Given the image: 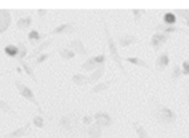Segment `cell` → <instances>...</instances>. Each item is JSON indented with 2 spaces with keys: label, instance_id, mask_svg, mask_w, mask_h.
Returning a JSON list of instances; mask_svg holds the SVG:
<instances>
[{
  "label": "cell",
  "instance_id": "26",
  "mask_svg": "<svg viewBox=\"0 0 189 138\" xmlns=\"http://www.w3.org/2000/svg\"><path fill=\"white\" fill-rule=\"evenodd\" d=\"M34 124L36 127H39V128H43V125H44V120H43L42 116H35L34 118Z\"/></svg>",
  "mask_w": 189,
  "mask_h": 138
},
{
  "label": "cell",
  "instance_id": "11",
  "mask_svg": "<svg viewBox=\"0 0 189 138\" xmlns=\"http://www.w3.org/2000/svg\"><path fill=\"white\" fill-rule=\"evenodd\" d=\"M178 31H183L181 28L176 27V26H167L165 23L157 25L156 26V32H163V34H172V32H178Z\"/></svg>",
  "mask_w": 189,
  "mask_h": 138
},
{
  "label": "cell",
  "instance_id": "15",
  "mask_svg": "<svg viewBox=\"0 0 189 138\" xmlns=\"http://www.w3.org/2000/svg\"><path fill=\"white\" fill-rule=\"evenodd\" d=\"M71 82L74 83V84H77V85H86V84H90L88 76H86L84 74H75V75H73Z\"/></svg>",
  "mask_w": 189,
  "mask_h": 138
},
{
  "label": "cell",
  "instance_id": "30",
  "mask_svg": "<svg viewBox=\"0 0 189 138\" xmlns=\"http://www.w3.org/2000/svg\"><path fill=\"white\" fill-rule=\"evenodd\" d=\"M184 23H185V25L189 27V21H184Z\"/></svg>",
  "mask_w": 189,
  "mask_h": 138
},
{
  "label": "cell",
  "instance_id": "25",
  "mask_svg": "<svg viewBox=\"0 0 189 138\" xmlns=\"http://www.w3.org/2000/svg\"><path fill=\"white\" fill-rule=\"evenodd\" d=\"M5 52L8 53L9 56H16L17 52H18V49H17L16 47H13V45H9V47H7V48H5Z\"/></svg>",
  "mask_w": 189,
  "mask_h": 138
},
{
  "label": "cell",
  "instance_id": "5",
  "mask_svg": "<svg viewBox=\"0 0 189 138\" xmlns=\"http://www.w3.org/2000/svg\"><path fill=\"white\" fill-rule=\"evenodd\" d=\"M139 41H140V39L137 38V36L131 35V34H122L118 38V44L122 48H126V47H130L132 44H136V43H139Z\"/></svg>",
  "mask_w": 189,
  "mask_h": 138
},
{
  "label": "cell",
  "instance_id": "31",
  "mask_svg": "<svg viewBox=\"0 0 189 138\" xmlns=\"http://www.w3.org/2000/svg\"><path fill=\"white\" fill-rule=\"evenodd\" d=\"M188 103H189V93H188Z\"/></svg>",
  "mask_w": 189,
  "mask_h": 138
},
{
  "label": "cell",
  "instance_id": "20",
  "mask_svg": "<svg viewBox=\"0 0 189 138\" xmlns=\"http://www.w3.org/2000/svg\"><path fill=\"white\" fill-rule=\"evenodd\" d=\"M183 75V72H181V69L179 65H175V66L172 67V74H171V77L174 79V80H178V79Z\"/></svg>",
  "mask_w": 189,
  "mask_h": 138
},
{
  "label": "cell",
  "instance_id": "6",
  "mask_svg": "<svg viewBox=\"0 0 189 138\" xmlns=\"http://www.w3.org/2000/svg\"><path fill=\"white\" fill-rule=\"evenodd\" d=\"M103 136V128L97 123H92L90 127H87L86 138H101Z\"/></svg>",
  "mask_w": 189,
  "mask_h": 138
},
{
  "label": "cell",
  "instance_id": "1",
  "mask_svg": "<svg viewBox=\"0 0 189 138\" xmlns=\"http://www.w3.org/2000/svg\"><path fill=\"white\" fill-rule=\"evenodd\" d=\"M103 21H104V32H105V38H106V41H108V47H109V52H110V57H112V60L114 61V63L118 66V69L122 71V74L125 75V76H127L126 69H125V66H123V60H122L119 52H118V47H117V44H115V41L113 39L110 31H109L106 21L105 19H103Z\"/></svg>",
  "mask_w": 189,
  "mask_h": 138
},
{
  "label": "cell",
  "instance_id": "21",
  "mask_svg": "<svg viewBox=\"0 0 189 138\" xmlns=\"http://www.w3.org/2000/svg\"><path fill=\"white\" fill-rule=\"evenodd\" d=\"M145 13L144 9H132V14H134V19H135V23L137 25L140 22V19L143 17V14Z\"/></svg>",
  "mask_w": 189,
  "mask_h": 138
},
{
  "label": "cell",
  "instance_id": "8",
  "mask_svg": "<svg viewBox=\"0 0 189 138\" xmlns=\"http://www.w3.org/2000/svg\"><path fill=\"white\" fill-rule=\"evenodd\" d=\"M70 47L73 48V52H75V53H79V54H88V49H87L83 44V41L81 39H74L71 43H70Z\"/></svg>",
  "mask_w": 189,
  "mask_h": 138
},
{
  "label": "cell",
  "instance_id": "28",
  "mask_svg": "<svg viewBox=\"0 0 189 138\" xmlns=\"http://www.w3.org/2000/svg\"><path fill=\"white\" fill-rule=\"evenodd\" d=\"M51 41H52V40H48V41H46V43H43V44H42V45L38 48V50H36V52L39 53V52H42V50H44V49H46V48H47V47L51 44Z\"/></svg>",
  "mask_w": 189,
  "mask_h": 138
},
{
  "label": "cell",
  "instance_id": "12",
  "mask_svg": "<svg viewBox=\"0 0 189 138\" xmlns=\"http://www.w3.org/2000/svg\"><path fill=\"white\" fill-rule=\"evenodd\" d=\"M123 61H126L131 65H135V66H140V67H144V69H149V63L147 61L141 60L139 57H126V58H122Z\"/></svg>",
  "mask_w": 189,
  "mask_h": 138
},
{
  "label": "cell",
  "instance_id": "13",
  "mask_svg": "<svg viewBox=\"0 0 189 138\" xmlns=\"http://www.w3.org/2000/svg\"><path fill=\"white\" fill-rule=\"evenodd\" d=\"M113 83H114V79H110V80H106V82H103V83H97L91 89V92L92 93H101V92L106 90L108 88H110V86L113 85Z\"/></svg>",
  "mask_w": 189,
  "mask_h": 138
},
{
  "label": "cell",
  "instance_id": "27",
  "mask_svg": "<svg viewBox=\"0 0 189 138\" xmlns=\"http://www.w3.org/2000/svg\"><path fill=\"white\" fill-rule=\"evenodd\" d=\"M29 39L30 40H39L40 39V35H39V32L38 31H31L30 34H29Z\"/></svg>",
  "mask_w": 189,
  "mask_h": 138
},
{
  "label": "cell",
  "instance_id": "18",
  "mask_svg": "<svg viewBox=\"0 0 189 138\" xmlns=\"http://www.w3.org/2000/svg\"><path fill=\"white\" fill-rule=\"evenodd\" d=\"M60 56L64 58V60L69 61V60H73V58L75 57V52H73V50H70L68 48H61L60 49Z\"/></svg>",
  "mask_w": 189,
  "mask_h": 138
},
{
  "label": "cell",
  "instance_id": "22",
  "mask_svg": "<svg viewBox=\"0 0 189 138\" xmlns=\"http://www.w3.org/2000/svg\"><path fill=\"white\" fill-rule=\"evenodd\" d=\"M92 58H93V61L97 63V66H100V65H105V58H106L105 53L97 54V56H94V57H92Z\"/></svg>",
  "mask_w": 189,
  "mask_h": 138
},
{
  "label": "cell",
  "instance_id": "2",
  "mask_svg": "<svg viewBox=\"0 0 189 138\" xmlns=\"http://www.w3.org/2000/svg\"><path fill=\"white\" fill-rule=\"evenodd\" d=\"M154 116H156L158 123L165 124V125L174 124V123L176 121V118H178L175 111L171 110L170 107L162 106V105H157V107L154 108Z\"/></svg>",
  "mask_w": 189,
  "mask_h": 138
},
{
  "label": "cell",
  "instance_id": "3",
  "mask_svg": "<svg viewBox=\"0 0 189 138\" xmlns=\"http://www.w3.org/2000/svg\"><path fill=\"white\" fill-rule=\"evenodd\" d=\"M170 39V35L169 34H163V32H154L153 36L150 39V45L154 48L156 52H158L167 41Z\"/></svg>",
  "mask_w": 189,
  "mask_h": 138
},
{
  "label": "cell",
  "instance_id": "23",
  "mask_svg": "<svg viewBox=\"0 0 189 138\" xmlns=\"http://www.w3.org/2000/svg\"><path fill=\"white\" fill-rule=\"evenodd\" d=\"M92 121H93V115H84L83 118H82V124L87 128V127H90L92 124Z\"/></svg>",
  "mask_w": 189,
  "mask_h": 138
},
{
  "label": "cell",
  "instance_id": "16",
  "mask_svg": "<svg viewBox=\"0 0 189 138\" xmlns=\"http://www.w3.org/2000/svg\"><path fill=\"white\" fill-rule=\"evenodd\" d=\"M176 14L175 13H172V12H167L165 13V16H163V23L167 25V26H174L176 23Z\"/></svg>",
  "mask_w": 189,
  "mask_h": 138
},
{
  "label": "cell",
  "instance_id": "24",
  "mask_svg": "<svg viewBox=\"0 0 189 138\" xmlns=\"http://www.w3.org/2000/svg\"><path fill=\"white\" fill-rule=\"evenodd\" d=\"M181 72H183V75H189V60H185L183 62V66H181Z\"/></svg>",
  "mask_w": 189,
  "mask_h": 138
},
{
  "label": "cell",
  "instance_id": "14",
  "mask_svg": "<svg viewBox=\"0 0 189 138\" xmlns=\"http://www.w3.org/2000/svg\"><path fill=\"white\" fill-rule=\"evenodd\" d=\"M132 125H134V129H135V132L139 138H150L149 133L147 132V129H145L141 124H139V123H136V121H132Z\"/></svg>",
  "mask_w": 189,
  "mask_h": 138
},
{
  "label": "cell",
  "instance_id": "7",
  "mask_svg": "<svg viewBox=\"0 0 189 138\" xmlns=\"http://www.w3.org/2000/svg\"><path fill=\"white\" fill-rule=\"evenodd\" d=\"M169 65H170V56L167 52H163L162 54L158 56L157 61H156V70L157 71H163Z\"/></svg>",
  "mask_w": 189,
  "mask_h": 138
},
{
  "label": "cell",
  "instance_id": "17",
  "mask_svg": "<svg viewBox=\"0 0 189 138\" xmlns=\"http://www.w3.org/2000/svg\"><path fill=\"white\" fill-rule=\"evenodd\" d=\"M97 67H99V66H97V63L93 61V58H92V57H90L86 62L82 63V69H83V70H87V71H94Z\"/></svg>",
  "mask_w": 189,
  "mask_h": 138
},
{
  "label": "cell",
  "instance_id": "29",
  "mask_svg": "<svg viewBox=\"0 0 189 138\" xmlns=\"http://www.w3.org/2000/svg\"><path fill=\"white\" fill-rule=\"evenodd\" d=\"M49 57V54H42L39 58H38V60H36V63H40V62H44L46 60H47V58Z\"/></svg>",
  "mask_w": 189,
  "mask_h": 138
},
{
  "label": "cell",
  "instance_id": "4",
  "mask_svg": "<svg viewBox=\"0 0 189 138\" xmlns=\"http://www.w3.org/2000/svg\"><path fill=\"white\" fill-rule=\"evenodd\" d=\"M93 120L94 123H97V124L101 127V128H110L112 124H113V119L112 116L109 115L108 112H104V111H100V112H96L93 115Z\"/></svg>",
  "mask_w": 189,
  "mask_h": 138
},
{
  "label": "cell",
  "instance_id": "19",
  "mask_svg": "<svg viewBox=\"0 0 189 138\" xmlns=\"http://www.w3.org/2000/svg\"><path fill=\"white\" fill-rule=\"evenodd\" d=\"M21 92H22V94H24V96H25L27 99H30L31 102H34L36 106L39 107V103L36 102V99H35V97H34V94L31 93V90H30V89L26 88V86H21Z\"/></svg>",
  "mask_w": 189,
  "mask_h": 138
},
{
  "label": "cell",
  "instance_id": "10",
  "mask_svg": "<svg viewBox=\"0 0 189 138\" xmlns=\"http://www.w3.org/2000/svg\"><path fill=\"white\" fill-rule=\"evenodd\" d=\"M105 74V65H100V66L94 70L92 74L88 76V80L90 83H97L101 77H103V75Z\"/></svg>",
  "mask_w": 189,
  "mask_h": 138
},
{
  "label": "cell",
  "instance_id": "9",
  "mask_svg": "<svg viewBox=\"0 0 189 138\" xmlns=\"http://www.w3.org/2000/svg\"><path fill=\"white\" fill-rule=\"evenodd\" d=\"M74 31V23L73 22H68V23H62L60 26H57L53 31H51V34H70Z\"/></svg>",
  "mask_w": 189,
  "mask_h": 138
}]
</instances>
